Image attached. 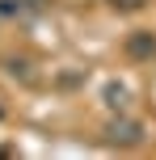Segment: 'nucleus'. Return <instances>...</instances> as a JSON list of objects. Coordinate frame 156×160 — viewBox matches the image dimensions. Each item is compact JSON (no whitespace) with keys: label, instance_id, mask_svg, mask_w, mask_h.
Returning a JSON list of instances; mask_svg holds the SVG:
<instances>
[{"label":"nucleus","instance_id":"obj_1","mask_svg":"<svg viewBox=\"0 0 156 160\" xmlns=\"http://www.w3.org/2000/svg\"><path fill=\"white\" fill-rule=\"evenodd\" d=\"M110 139L123 143V148H131V143L143 139V127H139V122H110Z\"/></svg>","mask_w":156,"mask_h":160},{"label":"nucleus","instance_id":"obj_4","mask_svg":"<svg viewBox=\"0 0 156 160\" xmlns=\"http://www.w3.org/2000/svg\"><path fill=\"white\" fill-rule=\"evenodd\" d=\"M114 4H123V8H139L143 0H114Z\"/></svg>","mask_w":156,"mask_h":160},{"label":"nucleus","instance_id":"obj_3","mask_svg":"<svg viewBox=\"0 0 156 160\" xmlns=\"http://www.w3.org/2000/svg\"><path fill=\"white\" fill-rule=\"evenodd\" d=\"M127 47H131V55H156V38H152V34H148V38H131Z\"/></svg>","mask_w":156,"mask_h":160},{"label":"nucleus","instance_id":"obj_2","mask_svg":"<svg viewBox=\"0 0 156 160\" xmlns=\"http://www.w3.org/2000/svg\"><path fill=\"white\" fill-rule=\"evenodd\" d=\"M106 105L110 110H127V105H131V93H127L123 84H110L106 88Z\"/></svg>","mask_w":156,"mask_h":160}]
</instances>
